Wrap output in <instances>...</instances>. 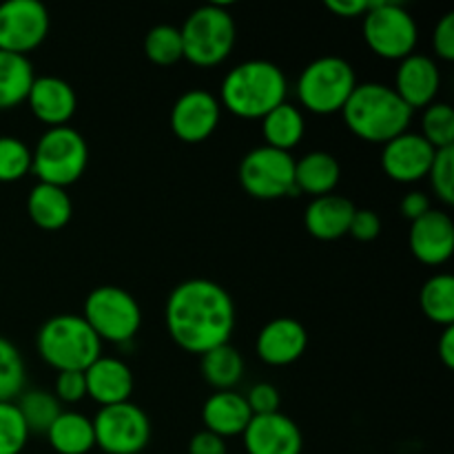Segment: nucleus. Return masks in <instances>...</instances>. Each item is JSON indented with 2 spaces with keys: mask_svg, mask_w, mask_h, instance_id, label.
Instances as JSON below:
<instances>
[{
  "mask_svg": "<svg viewBox=\"0 0 454 454\" xmlns=\"http://www.w3.org/2000/svg\"><path fill=\"white\" fill-rule=\"evenodd\" d=\"M164 322L182 350L202 357L229 344L235 331V304L222 284L204 278L186 279L168 293Z\"/></svg>",
  "mask_w": 454,
  "mask_h": 454,
  "instance_id": "nucleus-1",
  "label": "nucleus"
},
{
  "mask_svg": "<svg viewBox=\"0 0 454 454\" xmlns=\"http://www.w3.org/2000/svg\"><path fill=\"white\" fill-rule=\"evenodd\" d=\"M415 111L381 82L357 84L341 109L344 122L355 137L371 145H386L408 131Z\"/></svg>",
  "mask_w": 454,
  "mask_h": 454,
  "instance_id": "nucleus-2",
  "label": "nucleus"
},
{
  "mask_svg": "<svg viewBox=\"0 0 454 454\" xmlns=\"http://www.w3.org/2000/svg\"><path fill=\"white\" fill-rule=\"evenodd\" d=\"M288 80L270 60H247L224 75L220 105L242 120H262L269 111L286 102Z\"/></svg>",
  "mask_w": 454,
  "mask_h": 454,
  "instance_id": "nucleus-3",
  "label": "nucleus"
},
{
  "mask_svg": "<svg viewBox=\"0 0 454 454\" xmlns=\"http://www.w3.org/2000/svg\"><path fill=\"white\" fill-rule=\"evenodd\" d=\"M40 359L53 371L84 372L102 355V341L82 315H56L40 326L35 335Z\"/></svg>",
  "mask_w": 454,
  "mask_h": 454,
  "instance_id": "nucleus-4",
  "label": "nucleus"
},
{
  "mask_svg": "<svg viewBox=\"0 0 454 454\" xmlns=\"http://www.w3.org/2000/svg\"><path fill=\"white\" fill-rule=\"evenodd\" d=\"M89 164L87 140L74 127H53L40 136L31 151V173L38 182L51 186L75 184L84 176Z\"/></svg>",
  "mask_w": 454,
  "mask_h": 454,
  "instance_id": "nucleus-5",
  "label": "nucleus"
},
{
  "mask_svg": "<svg viewBox=\"0 0 454 454\" xmlns=\"http://www.w3.org/2000/svg\"><path fill=\"white\" fill-rule=\"evenodd\" d=\"M357 84L348 60L340 56L315 58L297 78V100L315 115L341 114Z\"/></svg>",
  "mask_w": 454,
  "mask_h": 454,
  "instance_id": "nucleus-6",
  "label": "nucleus"
},
{
  "mask_svg": "<svg viewBox=\"0 0 454 454\" xmlns=\"http://www.w3.org/2000/svg\"><path fill=\"white\" fill-rule=\"evenodd\" d=\"M184 58L195 67H217L235 47V20L222 4L195 9L180 27Z\"/></svg>",
  "mask_w": 454,
  "mask_h": 454,
  "instance_id": "nucleus-7",
  "label": "nucleus"
},
{
  "mask_svg": "<svg viewBox=\"0 0 454 454\" xmlns=\"http://www.w3.org/2000/svg\"><path fill=\"white\" fill-rule=\"evenodd\" d=\"M82 317L98 340L111 344H129L142 326V309L136 297L114 284H105L89 293Z\"/></svg>",
  "mask_w": 454,
  "mask_h": 454,
  "instance_id": "nucleus-8",
  "label": "nucleus"
},
{
  "mask_svg": "<svg viewBox=\"0 0 454 454\" xmlns=\"http://www.w3.org/2000/svg\"><path fill=\"white\" fill-rule=\"evenodd\" d=\"M364 40L375 56L402 62L415 53L419 29L403 4L380 0L368 3V12L364 13Z\"/></svg>",
  "mask_w": 454,
  "mask_h": 454,
  "instance_id": "nucleus-9",
  "label": "nucleus"
},
{
  "mask_svg": "<svg viewBox=\"0 0 454 454\" xmlns=\"http://www.w3.org/2000/svg\"><path fill=\"white\" fill-rule=\"evenodd\" d=\"M238 176L242 189L255 200H282L297 195L293 155L266 145L244 155Z\"/></svg>",
  "mask_w": 454,
  "mask_h": 454,
  "instance_id": "nucleus-10",
  "label": "nucleus"
},
{
  "mask_svg": "<svg viewBox=\"0 0 454 454\" xmlns=\"http://www.w3.org/2000/svg\"><path fill=\"white\" fill-rule=\"evenodd\" d=\"M91 421L96 446L106 454H140L151 442L149 415L131 402L100 408Z\"/></svg>",
  "mask_w": 454,
  "mask_h": 454,
  "instance_id": "nucleus-11",
  "label": "nucleus"
},
{
  "mask_svg": "<svg viewBox=\"0 0 454 454\" xmlns=\"http://www.w3.org/2000/svg\"><path fill=\"white\" fill-rule=\"evenodd\" d=\"M51 18L38 0H7L0 4V51L29 58L47 40Z\"/></svg>",
  "mask_w": 454,
  "mask_h": 454,
  "instance_id": "nucleus-12",
  "label": "nucleus"
},
{
  "mask_svg": "<svg viewBox=\"0 0 454 454\" xmlns=\"http://www.w3.org/2000/svg\"><path fill=\"white\" fill-rule=\"evenodd\" d=\"M222 118V105L204 89H189L171 109V129L177 140L198 145L213 136Z\"/></svg>",
  "mask_w": 454,
  "mask_h": 454,
  "instance_id": "nucleus-13",
  "label": "nucleus"
},
{
  "mask_svg": "<svg viewBox=\"0 0 454 454\" xmlns=\"http://www.w3.org/2000/svg\"><path fill=\"white\" fill-rule=\"evenodd\" d=\"M437 151L419 133H402L386 142L381 151V168L397 184H415L428 177Z\"/></svg>",
  "mask_w": 454,
  "mask_h": 454,
  "instance_id": "nucleus-14",
  "label": "nucleus"
},
{
  "mask_svg": "<svg viewBox=\"0 0 454 454\" xmlns=\"http://www.w3.org/2000/svg\"><path fill=\"white\" fill-rule=\"evenodd\" d=\"M247 454H301L304 437L295 421L284 412L255 415L242 433Z\"/></svg>",
  "mask_w": 454,
  "mask_h": 454,
  "instance_id": "nucleus-15",
  "label": "nucleus"
},
{
  "mask_svg": "<svg viewBox=\"0 0 454 454\" xmlns=\"http://www.w3.org/2000/svg\"><path fill=\"white\" fill-rule=\"evenodd\" d=\"M408 247L415 260L426 266L446 264L454 253V222L448 213L428 211L419 220L411 222Z\"/></svg>",
  "mask_w": 454,
  "mask_h": 454,
  "instance_id": "nucleus-16",
  "label": "nucleus"
},
{
  "mask_svg": "<svg viewBox=\"0 0 454 454\" xmlns=\"http://www.w3.org/2000/svg\"><path fill=\"white\" fill-rule=\"evenodd\" d=\"M393 89L412 111L426 109L437 102V93L442 89V71L430 56L412 53L399 62Z\"/></svg>",
  "mask_w": 454,
  "mask_h": 454,
  "instance_id": "nucleus-17",
  "label": "nucleus"
},
{
  "mask_svg": "<svg viewBox=\"0 0 454 454\" xmlns=\"http://www.w3.org/2000/svg\"><path fill=\"white\" fill-rule=\"evenodd\" d=\"M309 348V333L293 317H278L264 324L255 341L260 359L269 366H291Z\"/></svg>",
  "mask_w": 454,
  "mask_h": 454,
  "instance_id": "nucleus-18",
  "label": "nucleus"
},
{
  "mask_svg": "<svg viewBox=\"0 0 454 454\" xmlns=\"http://www.w3.org/2000/svg\"><path fill=\"white\" fill-rule=\"evenodd\" d=\"M27 105L35 120L47 124V129L67 127L75 114L78 98L67 80L58 78V75H40L31 84Z\"/></svg>",
  "mask_w": 454,
  "mask_h": 454,
  "instance_id": "nucleus-19",
  "label": "nucleus"
},
{
  "mask_svg": "<svg viewBox=\"0 0 454 454\" xmlns=\"http://www.w3.org/2000/svg\"><path fill=\"white\" fill-rule=\"evenodd\" d=\"M87 381V397L100 403V408L115 406L131 399L133 393V372L122 359L118 357H100L84 371Z\"/></svg>",
  "mask_w": 454,
  "mask_h": 454,
  "instance_id": "nucleus-20",
  "label": "nucleus"
},
{
  "mask_svg": "<svg viewBox=\"0 0 454 454\" xmlns=\"http://www.w3.org/2000/svg\"><path fill=\"white\" fill-rule=\"evenodd\" d=\"M355 211H357V207L344 195H322V198L310 200L309 207H306L304 226L315 239L335 242V239L348 235Z\"/></svg>",
  "mask_w": 454,
  "mask_h": 454,
  "instance_id": "nucleus-21",
  "label": "nucleus"
},
{
  "mask_svg": "<svg viewBox=\"0 0 454 454\" xmlns=\"http://www.w3.org/2000/svg\"><path fill=\"white\" fill-rule=\"evenodd\" d=\"M251 419L253 412L247 397L238 390H215L202 406L204 430L222 439L242 434Z\"/></svg>",
  "mask_w": 454,
  "mask_h": 454,
  "instance_id": "nucleus-22",
  "label": "nucleus"
},
{
  "mask_svg": "<svg viewBox=\"0 0 454 454\" xmlns=\"http://www.w3.org/2000/svg\"><path fill=\"white\" fill-rule=\"evenodd\" d=\"M341 167L335 155L326 151H310L295 160V189L297 195L306 193L313 198L335 193L340 184Z\"/></svg>",
  "mask_w": 454,
  "mask_h": 454,
  "instance_id": "nucleus-23",
  "label": "nucleus"
},
{
  "mask_svg": "<svg viewBox=\"0 0 454 454\" xmlns=\"http://www.w3.org/2000/svg\"><path fill=\"white\" fill-rule=\"evenodd\" d=\"M27 213L38 229L60 231L71 222L74 204L67 189L38 182L27 198Z\"/></svg>",
  "mask_w": 454,
  "mask_h": 454,
  "instance_id": "nucleus-24",
  "label": "nucleus"
},
{
  "mask_svg": "<svg viewBox=\"0 0 454 454\" xmlns=\"http://www.w3.org/2000/svg\"><path fill=\"white\" fill-rule=\"evenodd\" d=\"M47 439L58 454H89L96 448L93 421L75 411H62L47 430Z\"/></svg>",
  "mask_w": 454,
  "mask_h": 454,
  "instance_id": "nucleus-25",
  "label": "nucleus"
},
{
  "mask_svg": "<svg viewBox=\"0 0 454 454\" xmlns=\"http://www.w3.org/2000/svg\"><path fill=\"white\" fill-rule=\"evenodd\" d=\"M304 114L300 111V106L291 105V102H282L262 118V136H264L266 146H270V149L291 153L304 140Z\"/></svg>",
  "mask_w": 454,
  "mask_h": 454,
  "instance_id": "nucleus-26",
  "label": "nucleus"
},
{
  "mask_svg": "<svg viewBox=\"0 0 454 454\" xmlns=\"http://www.w3.org/2000/svg\"><path fill=\"white\" fill-rule=\"evenodd\" d=\"M35 74L29 58L0 51V111H9L27 102Z\"/></svg>",
  "mask_w": 454,
  "mask_h": 454,
  "instance_id": "nucleus-27",
  "label": "nucleus"
},
{
  "mask_svg": "<svg viewBox=\"0 0 454 454\" xmlns=\"http://www.w3.org/2000/svg\"><path fill=\"white\" fill-rule=\"evenodd\" d=\"M200 372L215 390H233L244 377V357L231 344L217 346L200 357Z\"/></svg>",
  "mask_w": 454,
  "mask_h": 454,
  "instance_id": "nucleus-28",
  "label": "nucleus"
},
{
  "mask_svg": "<svg viewBox=\"0 0 454 454\" xmlns=\"http://www.w3.org/2000/svg\"><path fill=\"white\" fill-rule=\"evenodd\" d=\"M419 304L426 317L437 326H454V278L437 273L421 286Z\"/></svg>",
  "mask_w": 454,
  "mask_h": 454,
  "instance_id": "nucleus-29",
  "label": "nucleus"
},
{
  "mask_svg": "<svg viewBox=\"0 0 454 454\" xmlns=\"http://www.w3.org/2000/svg\"><path fill=\"white\" fill-rule=\"evenodd\" d=\"M16 406L20 411L22 419H25L27 428H29V434H47V430L51 428V424L62 412L60 402L53 397V393H47L43 388L25 390L18 397Z\"/></svg>",
  "mask_w": 454,
  "mask_h": 454,
  "instance_id": "nucleus-30",
  "label": "nucleus"
},
{
  "mask_svg": "<svg viewBox=\"0 0 454 454\" xmlns=\"http://www.w3.org/2000/svg\"><path fill=\"white\" fill-rule=\"evenodd\" d=\"M27 371L20 350L0 335V402H16L25 393Z\"/></svg>",
  "mask_w": 454,
  "mask_h": 454,
  "instance_id": "nucleus-31",
  "label": "nucleus"
},
{
  "mask_svg": "<svg viewBox=\"0 0 454 454\" xmlns=\"http://www.w3.org/2000/svg\"><path fill=\"white\" fill-rule=\"evenodd\" d=\"M145 56L153 65L171 67L184 58L182 34L173 25H155L145 35Z\"/></svg>",
  "mask_w": 454,
  "mask_h": 454,
  "instance_id": "nucleus-32",
  "label": "nucleus"
},
{
  "mask_svg": "<svg viewBox=\"0 0 454 454\" xmlns=\"http://www.w3.org/2000/svg\"><path fill=\"white\" fill-rule=\"evenodd\" d=\"M421 137L434 151L454 146V111L448 102H433L421 115Z\"/></svg>",
  "mask_w": 454,
  "mask_h": 454,
  "instance_id": "nucleus-33",
  "label": "nucleus"
},
{
  "mask_svg": "<svg viewBox=\"0 0 454 454\" xmlns=\"http://www.w3.org/2000/svg\"><path fill=\"white\" fill-rule=\"evenodd\" d=\"M31 173V149L13 136H0V182L12 184Z\"/></svg>",
  "mask_w": 454,
  "mask_h": 454,
  "instance_id": "nucleus-34",
  "label": "nucleus"
},
{
  "mask_svg": "<svg viewBox=\"0 0 454 454\" xmlns=\"http://www.w3.org/2000/svg\"><path fill=\"white\" fill-rule=\"evenodd\" d=\"M29 442V428L16 402H0V454H20Z\"/></svg>",
  "mask_w": 454,
  "mask_h": 454,
  "instance_id": "nucleus-35",
  "label": "nucleus"
},
{
  "mask_svg": "<svg viewBox=\"0 0 454 454\" xmlns=\"http://www.w3.org/2000/svg\"><path fill=\"white\" fill-rule=\"evenodd\" d=\"M430 186H433L434 195L442 200L443 204L452 207L454 204V146L450 149H439L434 153L433 167L428 171Z\"/></svg>",
  "mask_w": 454,
  "mask_h": 454,
  "instance_id": "nucleus-36",
  "label": "nucleus"
},
{
  "mask_svg": "<svg viewBox=\"0 0 454 454\" xmlns=\"http://www.w3.org/2000/svg\"><path fill=\"white\" fill-rule=\"evenodd\" d=\"M53 397L60 403H78L87 397V381L84 372L65 371L58 372L56 384H53Z\"/></svg>",
  "mask_w": 454,
  "mask_h": 454,
  "instance_id": "nucleus-37",
  "label": "nucleus"
},
{
  "mask_svg": "<svg viewBox=\"0 0 454 454\" xmlns=\"http://www.w3.org/2000/svg\"><path fill=\"white\" fill-rule=\"evenodd\" d=\"M244 397H247V403L248 408H251L253 417L279 412V403H282L279 390L275 388L273 384H266V381L253 386V388L248 390V395H244Z\"/></svg>",
  "mask_w": 454,
  "mask_h": 454,
  "instance_id": "nucleus-38",
  "label": "nucleus"
},
{
  "mask_svg": "<svg viewBox=\"0 0 454 454\" xmlns=\"http://www.w3.org/2000/svg\"><path fill=\"white\" fill-rule=\"evenodd\" d=\"M348 233L359 242H372L381 233V217L372 208H357L350 220Z\"/></svg>",
  "mask_w": 454,
  "mask_h": 454,
  "instance_id": "nucleus-39",
  "label": "nucleus"
},
{
  "mask_svg": "<svg viewBox=\"0 0 454 454\" xmlns=\"http://www.w3.org/2000/svg\"><path fill=\"white\" fill-rule=\"evenodd\" d=\"M433 49L437 58L452 62L454 60V13L448 12L442 20L437 22L433 31Z\"/></svg>",
  "mask_w": 454,
  "mask_h": 454,
  "instance_id": "nucleus-40",
  "label": "nucleus"
},
{
  "mask_svg": "<svg viewBox=\"0 0 454 454\" xmlns=\"http://www.w3.org/2000/svg\"><path fill=\"white\" fill-rule=\"evenodd\" d=\"M189 454H229V448H226V439L208 430H200L189 442Z\"/></svg>",
  "mask_w": 454,
  "mask_h": 454,
  "instance_id": "nucleus-41",
  "label": "nucleus"
},
{
  "mask_svg": "<svg viewBox=\"0 0 454 454\" xmlns=\"http://www.w3.org/2000/svg\"><path fill=\"white\" fill-rule=\"evenodd\" d=\"M399 211H402V215L406 220L415 222L419 217H424L428 211H433V204H430V198L424 191H411V193L403 195L402 204H399Z\"/></svg>",
  "mask_w": 454,
  "mask_h": 454,
  "instance_id": "nucleus-42",
  "label": "nucleus"
},
{
  "mask_svg": "<svg viewBox=\"0 0 454 454\" xmlns=\"http://www.w3.org/2000/svg\"><path fill=\"white\" fill-rule=\"evenodd\" d=\"M324 7L337 18H359L368 12V0H326Z\"/></svg>",
  "mask_w": 454,
  "mask_h": 454,
  "instance_id": "nucleus-43",
  "label": "nucleus"
},
{
  "mask_svg": "<svg viewBox=\"0 0 454 454\" xmlns=\"http://www.w3.org/2000/svg\"><path fill=\"white\" fill-rule=\"evenodd\" d=\"M437 353L439 359L446 368H454V326H446L443 328L442 337H439V344H437Z\"/></svg>",
  "mask_w": 454,
  "mask_h": 454,
  "instance_id": "nucleus-44",
  "label": "nucleus"
}]
</instances>
